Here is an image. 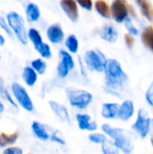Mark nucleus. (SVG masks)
<instances>
[{
    "mask_svg": "<svg viewBox=\"0 0 153 154\" xmlns=\"http://www.w3.org/2000/svg\"><path fill=\"white\" fill-rule=\"evenodd\" d=\"M106 82L109 88L120 90L127 80V76L123 70L120 63L115 60H107L105 66Z\"/></svg>",
    "mask_w": 153,
    "mask_h": 154,
    "instance_id": "1",
    "label": "nucleus"
},
{
    "mask_svg": "<svg viewBox=\"0 0 153 154\" xmlns=\"http://www.w3.org/2000/svg\"><path fill=\"white\" fill-rule=\"evenodd\" d=\"M102 128L106 134L115 140V145L117 148L126 154L131 153L133 152V142L131 134L127 131L120 128H113L108 125H104Z\"/></svg>",
    "mask_w": 153,
    "mask_h": 154,
    "instance_id": "2",
    "label": "nucleus"
},
{
    "mask_svg": "<svg viewBox=\"0 0 153 154\" xmlns=\"http://www.w3.org/2000/svg\"><path fill=\"white\" fill-rule=\"evenodd\" d=\"M66 92H67V96H68L69 103L73 106H76L80 109L86 108L90 104L93 98L92 95L89 92L81 90V89L69 88H67Z\"/></svg>",
    "mask_w": 153,
    "mask_h": 154,
    "instance_id": "3",
    "label": "nucleus"
},
{
    "mask_svg": "<svg viewBox=\"0 0 153 154\" xmlns=\"http://www.w3.org/2000/svg\"><path fill=\"white\" fill-rule=\"evenodd\" d=\"M7 22L10 28L14 32L15 35L23 44L27 43V35L24 29L23 18L15 12H11L7 14Z\"/></svg>",
    "mask_w": 153,
    "mask_h": 154,
    "instance_id": "4",
    "label": "nucleus"
},
{
    "mask_svg": "<svg viewBox=\"0 0 153 154\" xmlns=\"http://www.w3.org/2000/svg\"><path fill=\"white\" fill-rule=\"evenodd\" d=\"M84 60L89 69L96 70L98 72L105 70L106 60L105 59L104 55L100 51H96L93 50L88 51L86 52Z\"/></svg>",
    "mask_w": 153,
    "mask_h": 154,
    "instance_id": "5",
    "label": "nucleus"
},
{
    "mask_svg": "<svg viewBox=\"0 0 153 154\" xmlns=\"http://www.w3.org/2000/svg\"><path fill=\"white\" fill-rule=\"evenodd\" d=\"M128 4L125 0H114L111 5V16L117 22L122 23L128 17Z\"/></svg>",
    "mask_w": 153,
    "mask_h": 154,
    "instance_id": "6",
    "label": "nucleus"
},
{
    "mask_svg": "<svg viewBox=\"0 0 153 154\" xmlns=\"http://www.w3.org/2000/svg\"><path fill=\"white\" fill-rule=\"evenodd\" d=\"M150 126H151V119L147 112L142 109L140 110L138 113V118L134 123L133 128L136 131V133H138L141 135V137L144 138L147 136L150 131Z\"/></svg>",
    "mask_w": 153,
    "mask_h": 154,
    "instance_id": "7",
    "label": "nucleus"
},
{
    "mask_svg": "<svg viewBox=\"0 0 153 154\" xmlns=\"http://www.w3.org/2000/svg\"><path fill=\"white\" fill-rule=\"evenodd\" d=\"M12 90L15 98L19 102V104L24 109H26L27 111H32L33 109V106H32V103L29 95L21 85L17 83H14L12 85Z\"/></svg>",
    "mask_w": 153,
    "mask_h": 154,
    "instance_id": "8",
    "label": "nucleus"
},
{
    "mask_svg": "<svg viewBox=\"0 0 153 154\" xmlns=\"http://www.w3.org/2000/svg\"><path fill=\"white\" fill-rule=\"evenodd\" d=\"M60 6L68 17L76 22L78 18V4L75 0H60Z\"/></svg>",
    "mask_w": 153,
    "mask_h": 154,
    "instance_id": "9",
    "label": "nucleus"
},
{
    "mask_svg": "<svg viewBox=\"0 0 153 154\" xmlns=\"http://www.w3.org/2000/svg\"><path fill=\"white\" fill-rule=\"evenodd\" d=\"M47 36L50 42L53 43H59L64 39V32L60 24L54 23L50 25L47 30Z\"/></svg>",
    "mask_w": 153,
    "mask_h": 154,
    "instance_id": "10",
    "label": "nucleus"
},
{
    "mask_svg": "<svg viewBox=\"0 0 153 154\" xmlns=\"http://www.w3.org/2000/svg\"><path fill=\"white\" fill-rule=\"evenodd\" d=\"M100 36L102 39H104L106 42H115L117 40L118 34H117L116 30L115 29V27L112 24L106 23V24L103 25V27L101 28Z\"/></svg>",
    "mask_w": 153,
    "mask_h": 154,
    "instance_id": "11",
    "label": "nucleus"
},
{
    "mask_svg": "<svg viewBox=\"0 0 153 154\" xmlns=\"http://www.w3.org/2000/svg\"><path fill=\"white\" fill-rule=\"evenodd\" d=\"M133 113H134L133 103L130 100H126L120 106L118 116H119L120 119H122L124 121H127L133 116Z\"/></svg>",
    "mask_w": 153,
    "mask_h": 154,
    "instance_id": "12",
    "label": "nucleus"
},
{
    "mask_svg": "<svg viewBox=\"0 0 153 154\" xmlns=\"http://www.w3.org/2000/svg\"><path fill=\"white\" fill-rule=\"evenodd\" d=\"M77 121L78 124V127L81 130H88V131H95L97 129V125L96 123L90 121V116L87 115L78 114L77 116Z\"/></svg>",
    "mask_w": 153,
    "mask_h": 154,
    "instance_id": "13",
    "label": "nucleus"
},
{
    "mask_svg": "<svg viewBox=\"0 0 153 154\" xmlns=\"http://www.w3.org/2000/svg\"><path fill=\"white\" fill-rule=\"evenodd\" d=\"M120 106L115 103H107L104 104L102 107V116L106 119H112L115 117L119 113Z\"/></svg>",
    "mask_w": 153,
    "mask_h": 154,
    "instance_id": "14",
    "label": "nucleus"
},
{
    "mask_svg": "<svg viewBox=\"0 0 153 154\" xmlns=\"http://www.w3.org/2000/svg\"><path fill=\"white\" fill-rule=\"evenodd\" d=\"M50 107L52 108V110L54 111V113L62 120L65 122H69V113L66 109L65 106H63L60 104H58L54 101H50Z\"/></svg>",
    "mask_w": 153,
    "mask_h": 154,
    "instance_id": "15",
    "label": "nucleus"
},
{
    "mask_svg": "<svg viewBox=\"0 0 153 154\" xmlns=\"http://www.w3.org/2000/svg\"><path fill=\"white\" fill-rule=\"evenodd\" d=\"M142 41L143 44L153 52V27L147 26L142 33Z\"/></svg>",
    "mask_w": 153,
    "mask_h": 154,
    "instance_id": "16",
    "label": "nucleus"
},
{
    "mask_svg": "<svg viewBox=\"0 0 153 154\" xmlns=\"http://www.w3.org/2000/svg\"><path fill=\"white\" fill-rule=\"evenodd\" d=\"M95 8L97 13L105 18L111 16V6L105 0H96L95 3Z\"/></svg>",
    "mask_w": 153,
    "mask_h": 154,
    "instance_id": "17",
    "label": "nucleus"
},
{
    "mask_svg": "<svg viewBox=\"0 0 153 154\" xmlns=\"http://www.w3.org/2000/svg\"><path fill=\"white\" fill-rule=\"evenodd\" d=\"M23 78L28 86L34 85L36 80H37V75H36L35 70L32 68H29V67L24 68L23 73Z\"/></svg>",
    "mask_w": 153,
    "mask_h": 154,
    "instance_id": "18",
    "label": "nucleus"
},
{
    "mask_svg": "<svg viewBox=\"0 0 153 154\" xmlns=\"http://www.w3.org/2000/svg\"><path fill=\"white\" fill-rule=\"evenodd\" d=\"M26 14H27L28 19H29L31 22H35V21H37V20L40 18V15H41L39 7H38L35 4H33V3H31V4H29V5H27Z\"/></svg>",
    "mask_w": 153,
    "mask_h": 154,
    "instance_id": "19",
    "label": "nucleus"
},
{
    "mask_svg": "<svg viewBox=\"0 0 153 154\" xmlns=\"http://www.w3.org/2000/svg\"><path fill=\"white\" fill-rule=\"evenodd\" d=\"M141 6L142 14L149 21H153V6L148 0H144Z\"/></svg>",
    "mask_w": 153,
    "mask_h": 154,
    "instance_id": "20",
    "label": "nucleus"
},
{
    "mask_svg": "<svg viewBox=\"0 0 153 154\" xmlns=\"http://www.w3.org/2000/svg\"><path fill=\"white\" fill-rule=\"evenodd\" d=\"M32 128L35 135L38 138H40L41 140H47L49 138V135H48L47 132L45 131L44 127L41 124L37 123V122H33L32 125Z\"/></svg>",
    "mask_w": 153,
    "mask_h": 154,
    "instance_id": "21",
    "label": "nucleus"
},
{
    "mask_svg": "<svg viewBox=\"0 0 153 154\" xmlns=\"http://www.w3.org/2000/svg\"><path fill=\"white\" fill-rule=\"evenodd\" d=\"M28 37L32 41V42L33 43L35 48H37L38 46H40L41 44L43 43L41 36L40 32L36 29H33V28L30 29L29 32H28Z\"/></svg>",
    "mask_w": 153,
    "mask_h": 154,
    "instance_id": "22",
    "label": "nucleus"
},
{
    "mask_svg": "<svg viewBox=\"0 0 153 154\" xmlns=\"http://www.w3.org/2000/svg\"><path fill=\"white\" fill-rule=\"evenodd\" d=\"M65 45L68 48V50L72 53H76L78 50V41L77 39V37L73 34L69 35L67 38Z\"/></svg>",
    "mask_w": 153,
    "mask_h": 154,
    "instance_id": "23",
    "label": "nucleus"
},
{
    "mask_svg": "<svg viewBox=\"0 0 153 154\" xmlns=\"http://www.w3.org/2000/svg\"><path fill=\"white\" fill-rule=\"evenodd\" d=\"M60 62L63 63L66 67H68L69 69V70L74 68V60L69 53H68L65 51H60Z\"/></svg>",
    "mask_w": 153,
    "mask_h": 154,
    "instance_id": "24",
    "label": "nucleus"
},
{
    "mask_svg": "<svg viewBox=\"0 0 153 154\" xmlns=\"http://www.w3.org/2000/svg\"><path fill=\"white\" fill-rule=\"evenodd\" d=\"M18 137L17 133H14L11 134H1L0 135V146L4 147L7 144L14 143Z\"/></svg>",
    "mask_w": 153,
    "mask_h": 154,
    "instance_id": "25",
    "label": "nucleus"
},
{
    "mask_svg": "<svg viewBox=\"0 0 153 154\" xmlns=\"http://www.w3.org/2000/svg\"><path fill=\"white\" fill-rule=\"evenodd\" d=\"M32 69L40 74L44 73V71L46 69V63L43 60H41V59L34 60L32 62Z\"/></svg>",
    "mask_w": 153,
    "mask_h": 154,
    "instance_id": "26",
    "label": "nucleus"
},
{
    "mask_svg": "<svg viewBox=\"0 0 153 154\" xmlns=\"http://www.w3.org/2000/svg\"><path fill=\"white\" fill-rule=\"evenodd\" d=\"M37 50V51L43 57V58H50L51 55L50 52V46L46 43H42L40 46H38L37 48H35Z\"/></svg>",
    "mask_w": 153,
    "mask_h": 154,
    "instance_id": "27",
    "label": "nucleus"
},
{
    "mask_svg": "<svg viewBox=\"0 0 153 154\" xmlns=\"http://www.w3.org/2000/svg\"><path fill=\"white\" fill-rule=\"evenodd\" d=\"M117 147L115 145H113L111 143H108L107 141L103 143V152L104 154H118Z\"/></svg>",
    "mask_w": 153,
    "mask_h": 154,
    "instance_id": "28",
    "label": "nucleus"
},
{
    "mask_svg": "<svg viewBox=\"0 0 153 154\" xmlns=\"http://www.w3.org/2000/svg\"><path fill=\"white\" fill-rule=\"evenodd\" d=\"M89 140L92 143H106L107 141L106 136L101 134H90L89 135Z\"/></svg>",
    "mask_w": 153,
    "mask_h": 154,
    "instance_id": "29",
    "label": "nucleus"
},
{
    "mask_svg": "<svg viewBox=\"0 0 153 154\" xmlns=\"http://www.w3.org/2000/svg\"><path fill=\"white\" fill-rule=\"evenodd\" d=\"M0 95L4 97V98H5L6 100H8L13 106H16V105L14 104V102L13 101V99L11 98V97H10V95H9V93L7 92V90L5 89V86H4V84H3V81L1 80V79H0Z\"/></svg>",
    "mask_w": 153,
    "mask_h": 154,
    "instance_id": "30",
    "label": "nucleus"
},
{
    "mask_svg": "<svg viewBox=\"0 0 153 154\" xmlns=\"http://www.w3.org/2000/svg\"><path fill=\"white\" fill-rule=\"evenodd\" d=\"M124 23H125V27L127 28L128 32H129L132 35H137V34H138V30H137V28L133 25L132 20H131L129 17H127V18L125 19Z\"/></svg>",
    "mask_w": 153,
    "mask_h": 154,
    "instance_id": "31",
    "label": "nucleus"
},
{
    "mask_svg": "<svg viewBox=\"0 0 153 154\" xmlns=\"http://www.w3.org/2000/svg\"><path fill=\"white\" fill-rule=\"evenodd\" d=\"M69 69L68 67H66L63 63L60 62L58 65V74L60 78H65L68 74H69Z\"/></svg>",
    "mask_w": 153,
    "mask_h": 154,
    "instance_id": "32",
    "label": "nucleus"
},
{
    "mask_svg": "<svg viewBox=\"0 0 153 154\" xmlns=\"http://www.w3.org/2000/svg\"><path fill=\"white\" fill-rule=\"evenodd\" d=\"M78 5H79L82 8L86 10H91L93 7L92 0H75Z\"/></svg>",
    "mask_w": 153,
    "mask_h": 154,
    "instance_id": "33",
    "label": "nucleus"
},
{
    "mask_svg": "<svg viewBox=\"0 0 153 154\" xmlns=\"http://www.w3.org/2000/svg\"><path fill=\"white\" fill-rule=\"evenodd\" d=\"M3 154H23V151L18 147H12L5 150Z\"/></svg>",
    "mask_w": 153,
    "mask_h": 154,
    "instance_id": "34",
    "label": "nucleus"
},
{
    "mask_svg": "<svg viewBox=\"0 0 153 154\" xmlns=\"http://www.w3.org/2000/svg\"><path fill=\"white\" fill-rule=\"evenodd\" d=\"M146 98H147V101H148L151 106H153V82L152 84L151 85V87L149 88L148 91H147Z\"/></svg>",
    "mask_w": 153,
    "mask_h": 154,
    "instance_id": "35",
    "label": "nucleus"
},
{
    "mask_svg": "<svg viewBox=\"0 0 153 154\" xmlns=\"http://www.w3.org/2000/svg\"><path fill=\"white\" fill-rule=\"evenodd\" d=\"M0 26H1V28L2 29H4L10 36L12 35V32H11V28H10V26L9 25H7L6 24V23L5 22V20H4V18H2L1 16H0Z\"/></svg>",
    "mask_w": 153,
    "mask_h": 154,
    "instance_id": "36",
    "label": "nucleus"
},
{
    "mask_svg": "<svg viewBox=\"0 0 153 154\" xmlns=\"http://www.w3.org/2000/svg\"><path fill=\"white\" fill-rule=\"evenodd\" d=\"M124 40H125V43L129 48H132L133 46L134 43V39L131 34H125L124 36Z\"/></svg>",
    "mask_w": 153,
    "mask_h": 154,
    "instance_id": "37",
    "label": "nucleus"
},
{
    "mask_svg": "<svg viewBox=\"0 0 153 154\" xmlns=\"http://www.w3.org/2000/svg\"><path fill=\"white\" fill-rule=\"evenodd\" d=\"M128 12H129V14L132 16V17H135L136 16V14H135V11L133 9V7L130 5H128Z\"/></svg>",
    "mask_w": 153,
    "mask_h": 154,
    "instance_id": "38",
    "label": "nucleus"
},
{
    "mask_svg": "<svg viewBox=\"0 0 153 154\" xmlns=\"http://www.w3.org/2000/svg\"><path fill=\"white\" fill-rule=\"evenodd\" d=\"M51 140L52 141H54V142H57V143H61V144H64L65 143H64V141H62L61 139H60L59 137H57L56 135H52L51 136Z\"/></svg>",
    "mask_w": 153,
    "mask_h": 154,
    "instance_id": "39",
    "label": "nucleus"
},
{
    "mask_svg": "<svg viewBox=\"0 0 153 154\" xmlns=\"http://www.w3.org/2000/svg\"><path fill=\"white\" fill-rule=\"evenodd\" d=\"M5 43V39H4V37L0 34V45H3Z\"/></svg>",
    "mask_w": 153,
    "mask_h": 154,
    "instance_id": "40",
    "label": "nucleus"
},
{
    "mask_svg": "<svg viewBox=\"0 0 153 154\" xmlns=\"http://www.w3.org/2000/svg\"><path fill=\"white\" fill-rule=\"evenodd\" d=\"M144 0H136V3L139 5H141L142 4V2H143Z\"/></svg>",
    "mask_w": 153,
    "mask_h": 154,
    "instance_id": "41",
    "label": "nucleus"
},
{
    "mask_svg": "<svg viewBox=\"0 0 153 154\" xmlns=\"http://www.w3.org/2000/svg\"><path fill=\"white\" fill-rule=\"evenodd\" d=\"M3 110H4V106H3V105L0 103V113H2V112H3Z\"/></svg>",
    "mask_w": 153,
    "mask_h": 154,
    "instance_id": "42",
    "label": "nucleus"
},
{
    "mask_svg": "<svg viewBox=\"0 0 153 154\" xmlns=\"http://www.w3.org/2000/svg\"><path fill=\"white\" fill-rule=\"evenodd\" d=\"M151 143H152V145H153V138L151 139Z\"/></svg>",
    "mask_w": 153,
    "mask_h": 154,
    "instance_id": "43",
    "label": "nucleus"
},
{
    "mask_svg": "<svg viewBox=\"0 0 153 154\" xmlns=\"http://www.w3.org/2000/svg\"><path fill=\"white\" fill-rule=\"evenodd\" d=\"M152 128H153V121H152Z\"/></svg>",
    "mask_w": 153,
    "mask_h": 154,
    "instance_id": "44",
    "label": "nucleus"
}]
</instances>
